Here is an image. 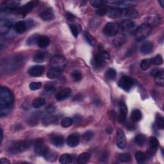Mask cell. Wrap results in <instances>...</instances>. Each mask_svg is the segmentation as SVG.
Listing matches in <instances>:
<instances>
[{
	"label": "cell",
	"instance_id": "obj_33",
	"mask_svg": "<svg viewBox=\"0 0 164 164\" xmlns=\"http://www.w3.org/2000/svg\"><path fill=\"white\" fill-rule=\"evenodd\" d=\"M146 141V136L142 134L137 135L135 138V143L136 144V145H138L139 146H143L144 145Z\"/></svg>",
	"mask_w": 164,
	"mask_h": 164
},
{
	"label": "cell",
	"instance_id": "obj_22",
	"mask_svg": "<svg viewBox=\"0 0 164 164\" xmlns=\"http://www.w3.org/2000/svg\"><path fill=\"white\" fill-rule=\"evenodd\" d=\"M123 15L127 16L129 18L135 19L139 16V13L138 11L133 9H122Z\"/></svg>",
	"mask_w": 164,
	"mask_h": 164
},
{
	"label": "cell",
	"instance_id": "obj_34",
	"mask_svg": "<svg viewBox=\"0 0 164 164\" xmlns=\"http://www.w3.org/2000/svg\"><path fill=\"white\" fill-rule=\"evenodd\" d=\"M135 159L139 163H144L146 160V155L142 151L136 152L135 155Z\"/></svg>",
	"mask_w": 164,
	"mask_h": 164
},
{
	"label": "cell",
	"instance_id": "obj_16",
	"mask_svg": "<svg viewBox=\"0 0 164 164\" xmlns=\"http://www.w3.org/2000/svg\"><path fill=\"white\" fill-rule=\"evenodd\" d=\"M49 57V54L46 52L39 51L37 52L35 55H34L33 60L35 62L37 63H42L45 62Z\"/></svg>",
	"mask_w": 164,
	"mask_h": 164
},
{
	"label": "cell",
	"instance_id": "obj_11",
	"mask_svg": "<svg viewBox=\"0 0 164 164\" xmlns=\"http://www.w3.org/2000/svg\"><path fill=\"white\" fill-rule=\"evenodd\" d=\"M12 26V23L8 19H2L0 22V32L2 35L8 33Z\"/></svg>",
	"mask_w": 164,
	"mask_h": 164
},
{
	"label": "cell",
	"instance_id": "obj_38",
	"mask_svg": "<svg viewBox=\"0 0 164 164\" xmlns=\"http://www.w3.org/2000/svg\"><path fill=\"white\" fill-rule=\"evenodd\" d=\"M151 65V59H144L141 62L140 68L143 71H146L149 69Z\"/></svg>",
	"mask_w": 164,
	"mask_h": 164
},
{
	"label": "cell",
	"instance_id": "obj_2",
	"mask_svg": "<svg viewBox=\"0 0 164 164\" xmlns=\"http://www.w3.org/2000/svg\"><path fill=\"white\" fill-rule=\"evenodd\" d=\"M32 144V142L31 140H23L18 141L12 144L9 147L10 152L15 154L18 153L23 152L28 149Z\"/></svg>",
	"mask_w": 164,
	"mask_h": 164
},
{
	"label": "cell",
	"instance_id": "obj_52",
	"mask_svg": "<svg viewBox=\"0 0 164 164\" xmlns=\"http://www.w3.org/2000/svg\"><path fill=\"white\" fill-rule=\"evenodd\" d=\"M39 37H37V35H33L32 37H31L30 38L28 39V41H27V44L28 45H33V44H35L36 42H37Z\"/></svg>",
	"mask_w": 164,
	"mask_h": 164
},
{
	"label": "cell",
	"instance_id": "obj_12",
	"mask_svg": "<svg viewBox=\"0 0 164 164\" xmlns=\"http://www.w3.org/2000/svg\"><path fill=\"white\" fill-rule=\"evenodd\" d=\"M80 143V137L77 134H71L67 139V145L71 147H76Z\"/></svg>",
	"mask_w": 164,
	"mask_h": 164
},
{
	"label": "cell",
	"instance_id": "obj_8",
	"mask_svg": "<svg viewBox=\"0 0 164 164\" xmlns=\"http://www.w3.org/2000/svg\"><path fill=\"white\" fill-rule=\"evenodd\" d=\"M49 149L47 148L43 142L42 140L39 139L35 143V152L39 156H44L46 155Z\"/></svg>",
	"mask_w": 164,
	"mask_h": 164
},
{
	"label": "cell",
	"instance_id": "obj_31",
	"mask_svg": "<svg viewBox=\"0 0 164 164\" xmlns=\"http://www.w3.org/2000/svg\"><path fill=\"white\" fill-rule=\"evenodd\" d=\"M142 112H140V110H138V109H136V110H134L131 115V118L132 120L135 122H139V121H140V119H142Z\"/></svg>",
	"mask_w": 164,
	"mask_h": 164
},
{
	"label": "cell",
	"instance_id": "obj_9",
	"mask_svg": "<svg viewBox=\"0 0 164 164\" xmlns=\"http://www.w3.org/2000/svg\"><path fill=\"white\" fill-rule=\"evenodd\" d=\"M117 146L121 149H125L126 146V137L125 134L121 129H119L117 132V140H116Z\"/></svg>",
	"mask_w": 164,
	"mask_h": 164
},
{
	"label": "cell",
	"instance_id": "obj_26",
	"mask_svg": "<svg viewBox=\"0 0 164 164\" xmlns=\"http://www.w3.org/2000/svg\"><path fill=\"white\" fill-rule=\"evenodd\" d=\"M149 146H150V152L151 153V154H153L157 149H158L159 147V142L156 138L155 137H151L150 139V142H149Z\"/></svg>",
	"mask_w": 164,
	"mask_h": 164
},
{
	"label": "cell",
	"instance_id": "obj_23",
	"mask_svg": "<svg viewBox=\"0 0 164 164\" xmlns=\"http://www.w3.org/2000/svg\"><path fill=\"white\" fill-rule=\"evenodd\" d=\"M50 43V39L46 36H40L37 40V45L41 48H45L49 46Z\"/></svg>",
	"mask_w": 164,
	"mask_h": 164
},
{
	"label": "cell",
	"instance_id": "obj_19",
	"mask_svg": "<svg viewBox=\"0 0 164 164\" xmlns=\"http://www.w3.org/2000/svg\"><path fill=\"white\" fill-rule=\"evenodd\" d=\"M40 17L42 18L45 21H48L53 19L54 13L51 9L48 8L43 10L40 13Z\"/></svg>",
	"mask_w": 164,
	"mask_h": 164
},
{
	"label": "cell",
	"instance_id": "obj_54",
	"mask_svg": "<svg viewBox=\"0 0 164 164\" xmlns=\"http://www.w3.org/2000/svg\"><path fill=\"white\" fill-rule=\"evenodd\" d=\"M55 110V108L53 105H49L46 108V110L48 113H52Z\"/></svg>",
	"mask_w": 164,
	"mask_h": 164
},
{
	"label": "cell",
	"instance_id": "obj_14",
	"mask_svg": "<svg viewBox=\"0 0 164 164\" xmlns=\"http://www.w3.org/2000/svg\"><path fill=\"white\" fill-rule=\"evenodd\" d=\"M63 71H64L63 70L58 69V68L51 67L48 70V71H47V76L50 79L54 80L60 77L62 74Z\"/></svg>",
	"mask_w": 164,
	"mask_h": 164
},
{
	"label": "cell",
	"instance_id": "obj_15",
	"mask_svg": "<svg viewBox=\"0 0 164 164\" xmlns=\"http://www.w3.org/2000/svg\"><path fill=\"white\" fill-rule=\"evenodd\" d=\"M106 15L112 19H115L123 15V10L119 8H110L108 10Z\"/></svg>",
	"mask_w": 164,
	"mask_h": 164
},
{
	"label": "cell",
	"instance_id": "obj_10",
	"mask_svg": "<svg viewBox=\"0 0 164 164\" xmlns=\"http://www.w3.org/2000/svg\"><path fill=\"white\" fill-rule=\"evenodd\" d=\"M28 72L31 76L39 77L43 74L44 72V66L40 65H34L30 68Z\"/></svg>",
	"mask_w": 164,
	"mask_h": 164
},
{
	"label": "cell",
	"instance_id": "obj_7",
	"mask_svg": "<svg viewBox=\"0 0 164 164\" xmlns=\"http://www.w3.org/2000/svg\"><path fill=\"white\" fill-rule=\"evenodd\" d=\"M119 29L124 33H130L134 29L135 24V23L131 20H124L119 25Z\"/></svg>",
	"mask_w": 164,
	"mask_h": 164
},
{
	"label": "cell",
	"instance_id": "obj_20",
	"mask_svg": "<svg viewBox=\"0 0 164 164\" xmlns=\"http://www.w3.org/2000/svg\"><path fill=\"white\" fill-rule=\"evenodd\" d=\"M119 112L121 117V119L122 120L123 122H125L128 114V108L125 101H121L119 102Z\"/></svg>",
	"mask_w": 164,
	"mask_h": 164
},
{
	"label": "cell",
	"instance_id": "obj_49",
	"mask_svg": "<svg viewBox=\"0 0 164 164\" xmlns=\"http://www.w3.org/2000/svg\"><path fill=\"white\" fill-rule=\"evenodd\" d=\"M55 154H54V153H53L52 151H50V150H48V151L47 152V153L46 154V155L44 156V158L47 160H49V161H53L54 160H55L54 158H55Z\"/></svg>",
	"mask_w": 164,
	"mask_h": 164
},
{
	"label": "cell",
	"instance_id": "obj_25",
	"mask_svg": "<svg viewBox=\"0 0 164 164\" xmlns=\"http://www.w3.org/2000/svg\"><path fill=\"white\" fill-rule=\"evenodd\" d=\"M58 118L57 116L55 115H50V116H46V117H44L42 119L43 124L44 126H48L51 124H53V123L55 122L58 121Z\"/></svg>",
	"mask_w": 164,
	"mask_h": 164
},
{
	"label": "cell",
	"instance_id": "obj_41",
	"mask_svg": "<svg viewBox=\"0 0 164 164\" xmlns=\"http://www.w3.org/2000/svg\"><path fill=\"white\" fill-rule=\"evenodd\" d=\"M116 75H117V73H116L115 70L114 69H109L106 73L105 76L107 79L108 80H114L116 77Z\"/></svg>",
	"mask_w": 164,
	"mask_h": 164
},
{
	"label": "cell",
	"instance_id": "obj_3",
	"mask_svg": "<svg viewBox=\"0 0 164 164\" xmlns=\"http://www.w3.org/2000/svg\"><path fill=\"white\" fill-rule=\"evenodd\" d=\"M152 31V27L147 23H144L141 24L139 28L135 30V37L137 41L142 40L146 39L150 35Z\"/></svg>",
	"mask_w": 164,
	"mask_h": 164
},
{
	"label": "cell",
	"instance_id": "obj_55",
	"mask_svg": "<svg viewBox=\"0 0 164 164\" xmlns=\"http://www.w3.org/2000/svg\"><path fill=\"white\" fill-rule=\"evenodd\" d=\"M0 163L2 164H6V163H10V161L8 160V159L6 158H2L1 160H0Z\"/></svg>",
	"mask_w": 164,
	"mask_h": 164
},
{
	"label": "cell",
	"instance_id": "obj_30",
	"mask_svg": "<svg viewBox=\"0 0 164 164\" xmlns=\"http://www.w3.org/2000/svg\"><path fill=\"white\" fill-rule=\"evenodd\" d=\"M46 105V101L43 98H37L32 102V106L35 108H39Z\"/></svg>",
	"mask_w": 164,
	"mask_h": 164
},
{
	"label": "cell",
	"instance_id": "obj_32",
	"mask_svg": "<svg viewBox=\"0 0 164 164\" xmlns=\"http://www.w3.org/2000/svg\"><path fill=\"white\" fill-rule=\"evenodd\" d=\"M84 37L87 41V43L89 44L92 46H94L96 44V40L95 39V38L91 35V34L88 32H85L84 33Z\"/></svg>",
	"mask_w": 164,
	"mask_h": 164
},
{
	"label": "cell",
	"instance_id": "obj_42",
	"mask_svg": "<svg viewBox=\"0 0 164 164\" xmlns=\"http://www.w3.org/2000/svg\"><path fill=\"white\" fill-rule=\"evenodd\" d=\"M90 3L92 6L97 9L103 7L104 5V2L102 0H91Z\"/></svg>",
	"mask_w": 164,
	"mask_h": 164
},
{
	"label": "cell",
	"instance_id": "obj_43",
	"mask_svg": "<svg viewBox=\"0 0 164 164\" xmlns=\"http://www.w3.org/2000/svg\"><path fill=\"white\" fill-rule=\"evenodd\" d=\"M151 64L156 65H160L163 64V58L161 55H157L155 58L151 59Z\"/></svg>",
	"mask_w": 164,
	"mask_h": 164
},
{
	"label": "cell",
	"instance_id": "obj_48",
	"mask_svg": "<svg viewBox=\"0 0 164 164\" xmlns=\"http://www.w3.org/2000/svg\"><path fill=\"white\" fill-rule=\"evenodd\" d=\"M44 91H45L46 94H51L54 91H55V88H54V87L53 85H50V84H48V85H47L45 86Z\"/></svg>",
	"mask_w": 164,
	"mask_h": 164
},
{
	"label": "cell",
	"instance_id": "obj_50",
	"mask_svg": "<svg viewBox=\"0 0 164 164\" xmlns=\"http://www.w3.org/2000/svg\"><path fill=\"white\" fill-rule=\"evenodd\" d=\"M92 136H93V132L91 131H87L83 135L84 139L86 141L90 140L92 138Z\"/></svg>",
	"mask_w": 164,
	"mask_h": 164
},
{
	"label": "cell",
	"instance_id": "obj_40",
	"mask_svg": "<svg viewBox=\"0 0 164 164\" xmlns=\"http://www.w3.org/2000/svg\"><path fill=\"white\" fill-rule=\"evenodd\" d=\"M132 157L129 153H122L119 156V160L121 162H128L131 160Z\"/></svg>",
	"mask_w": 164,
	"mask_h": 164
},
{
	"label": "cell",
	"instance_id": "obj_1",
	"mask_svg": "<svg viewBox=\"0 0 164 164\" xmlns=\"http://www.w3.org/2000/svg\"><path fill=\"white\" fill-rule=\"evenodd\" d=\"M13 95L7 87H2L0 89V113L1 116H5L12 111L13 103Z\"/></svg>",
	"mask_w": 164,
	"mask_h": 164
},
{
	"label": "cell",
	"instance_id": "obj_21",
	"mask_svg": "<svg viewBox=\"0 0 164 164\" xmlns=\"http://www.w3.org/2000/svg\"><path fill=\"white\" fill-rule=\"evenodd\" d=\"M27 24L24 21H19L14 25V30L16 33L21 34L25 32L27 30Z\"/></svg>",
	"mask_w": 164,
	"mask_h": 164
},
{
	"label": "cell",
	"instance_id": "obj_39",
	"mask_svg": "<svg viewBox=\"0 0 164 164\" xmlns=\"http://www.w3.org/2000/svg\"><path fill=\"white\" fill-rule=\"evenodd\" d=\"M156 123L158 128L162 129L164 128V120L162 116L160 114H157L156 117Z\"/></svg>",
	"mask_w": 164,
	"mask_h": 164
},
{
	"label": "cell",
	"instance_id": "obj_17",
	"mask_svg": "<svg viewBox=\"0 0 164 164\" xmlns=\"http://www.w3.org/2000/svg\"><path fill=\"white\" fill-rule=\"evenodd\" d=\"M34 6H35L34 2H29L28 3H27L24 6H22V7H20L19 9V10L18 13H20V15L23 16L24 17L26 14H28L29 12H30L33 10Z\"/></svg>",
	"mask_w": 164,
	"mask_h": 164
},
{
	"label": "cell",
	"instance_id": "obj_27",
	"mask_svg": "<svg viewBox=\"0 0 164 164\" xmlns=\"http://www.w3.org/2000/svg\"><path fill=\"white\" fill-rule=\"evenodd\" d=\"M51 141L54 146H57V147H60L64 145L65 140H64V138L63 136L56 135L53 136V137L51 139Z\"/></svg>",
	"mask_w": 164,
	"mask_h": 164
},
{
	"label": "cell",
	"instance_id": "obj_44",
	"mask_svg": "<svg viewBox=\"0 0 164 164\" xmlns=\"http://www.w3.org/2000/svg\"><path fill=\"white\" fill-rule=\"evenodd\" d=\"M160 22V19L157 17H149L148 21L146 23L148 24L149 25L151 26L152 27V26H156L158 24V23Z\"/></svg>",
	"mask_w": 164,
	"mask_h": 164
},
{
	"label": "cell",
	"instance_id": "obj_53",
	"mask_svg": "<svg viewBox=\"0 0 164 164\" xmlns=\"http://www.w3.org/2000/svg\"><path fill=\"white\" fill-rule=\"evenodd\" d=\"M107 158H108V157H107V153H104L103 152L102 153H101L99 158H100V160L101 162H106L107 160Z\"/></svg>",
	"mask_w": 164,
	"mask_h": 164
},
{
	"label": "cell",
	"instance_id": "obj_6",
	"mask_svg": "<svg viewBox=\"0 0 164 164\" xmlns=\"http://www.w3.org/2000/svg\"><path fill=\"white\" fill-rule=\"evenodd\" d=\"M134 80L129 76H122L119 81V85L122 88L126 91H128L131 89L134 85Z\"/></svg>",
	"mask_w": 164,
	"mask_h": 164
},
{
	"label": "cell",
	"instance_id": "obj_46",
	"mask_svg": "<svg viewBox=\"0 0 164 164\" xmlns=\"http://www.w3.org/2000/svg\"><path fill=\"white\" fill-rule=\"evenodd\" d=\"M72 77L74 81H79L82 78V74L78 71H74L72 73Z\"/></svg>",
	"mask_w": 164,
	"mask_h": 164
},
{
	"label": "cell",
	"instance_id": "obj_47",
	"mask_svg": "<svg viewBox=\"0 0 164 164\" xmlns=\"http://www.w3.org/2000/svg\"><path fill=\"white\" fill-rule=\"evenodd\" d=\"M70 29L74 37L76 38L78 36V33H79V30L78 28V26L76 24H71Z\"/></svg>",
	"mask_w": 164,
	"mask_h": 164
},
{
	"label": "cell",
	"instance_id": "obj_51",
	"mask_svg": "<svg viewBox=\"0 0 164 164\" xmlns=\"http://www.w3.org/2000/svg\"><path fill=\"white\" fill-rule=\"evenodd\" d=\"M107 12H108V10L105 7H102V8H100V9H98L96 11V13L99 16H103L105 15H106L107 13Z\"/></svg>",
	"mask_w": 164,
	"mask_h": 164
},
{
	"label": "cell",
	"instance_id": "obj_13",
	"mask_svg": "<svg viewBox=\"0 0 164 164\" xmlns=\"http://www.w3.org/2000/svg\"><path fill=\"white\" fill-rule=\"evenodd\" d=\"M71 93V90L70 89V88H64V89L60 91L57 94L55 98L58 101H64L70 96Z\"/></svg>",
	"mask_w": 164,
	"mask_h": 164
},
{
	"label": "cell",
	"instance_id": "obj_35",
	"mask_svg": "<svg viewBox=\"0 0 164 164\" xmlns=\"http://www.w3.org/2000/svg\"><path fill=\"white\" fill-rule=\"evenodd\" d=\"M112 3L113 5H117L121 7H130V6L133 5V2H126V1H116V2H112Z\"/></svg>",
	"mask_w": 164,
	"mask_h": 164
},
{
	"label": "cell",
	"instance_id": "obj_37",
	"mask_svg": "<svg viewBox=\"0 0 164 164\" xmlns=\"http://www.w3.org/2000/svg\"><path fill=\"white\" fill-rule=\"evenodd\" d=\"M73 124V119L70 117H64L61 121V126L64 128H68Z\"/></svg>",
	"mask_w": 164,
	"mask_h": 164
},
{
	"label": "cell",
	"instance_id": "obj_4",
	"mask_svg": "<svg viewBox=\"0 0 164 164\" xmlns=\"http://www.w3.org/2000/svg\"><path fill=\"white\" fill-rule=\"evenodd\" d=\"M50 65L51 67L58 68L64 71L67 65V60L62 55H55L51 59Z\"/></svg>",
	"mask_w": 164,
	"mask_h": 164
},
{
	"label": "cell",
	"instance_id": "obj_28",
	"mask_svg": "<svg viewBox=\"0 0 164 164\" xmlns=\"http://www.w3.org/2000/svg\"><path fill=\"white\" fill-rule=\"evenodd\" d=\"M91 158V155L88 152H84L83 153L80 154L78 158H77V162L79 164H84L88 162V160Z\"/></svg>",
	"mask_w": 164,
	"mask_h": 164
},
{
	"label": "cell",
	"instance_id": "obj_45",
	"mask_svg": "<svg viewBox=\"0 0 164 164\" xmlns=\"http://www.w3.org/2000/svg\"><path fill=\"white\" fill-rule=\"evenodd\" d=\"M42 84L40 82H32V83L30 84L29 87L30 89L32 91H37L40 89L42 87Z\"/></svg>",
	"mask_w": 164,
	"mask_h": 164
},
{
	"label": "cell",
	"instance_id": "obj_24",
	"mask_svg": "<svg viewBox=\"0 0 164 164\" xmlns=\"http://www.w3.org/2000/svg\"><path fill=\"white\" fill-rule=\"evenodd\" d=\"M153 49V43L151 42H146L142 46L140 51L143 54H147L152 51Z\"/></svg>",
	"mask_w": 164,
	"mask_h": 164
},
{
	"label": "cell",
	"instance_id": "obj_5",
	"mask_svg": "<svg viewBox=\"0 0 164 164\" xmlns=\"http://www.w3.org/2000/svg\"><path fill=\"white\" fill-rule=\"evenodd\" d=\"M119 30V25L115 23H108L104 27L103 32L108 37H113L117 34Z\"/></svg>",
	"mask_w": 164,
	"mask_h": 164
},
{
	"label": "cell",
	"instance_id": "obj_29",
	"mask_svg": "<svg viewBox=\"0 0 164 164\" xmlns=\"http://www.w3.org/2000/svg\"><path fill=\"white\" fill-rule=\"evenodd\" d=\"M73 160V157L69 154H64L60 157L59 162L62 164L70 163Z\"/></svg>",
	"mask_w": 164,
	"mask_h": 164
},
{
	"label": "cell",
	"instance_id": "obj_18",
	"mask_svg": "<svg viewBox=\"0 0 164 164\" xmlns=\"http://www.w3.org/2000/svg\"><path fill=\"white\" fill-rule=\"evenodd\" d=\"M105 58L102 57L101 54L98 53L94 54V60H93V63L94 65L98 67H102L105 65Z\"/></svg>",
	"mask_w": 164,
	"mask_h": 164
},
{
	"label": "cell",
	"instance_id": "obj_36",
	"mask_svg": "<svg viewBox=\"0 0 164 164\" xmlns=\"http://www.w3.org/2000/svg\"><path fill=\"white\" fill-rule=\"evenodd\" d=\"M151 76L157 78H163V71L159 69H154L151 71Z\"/></svg>",
	"mask_w": 164,
	"mask_h": 164
},
{
	"label": "cell",
	"instance_id": "obj_56",
	"mask_svg": "<svg viewBox=\"0 0 164 164\" xmlns=\"http://www.w3.org/2000/svg\"><path fill=\"white\" fill-rule=\"evenodd\" d=\"M159 3L161 4V6L163 7V3H164L163 1H159Z\"/></svg>",
	"mask_w": 164,
	"mask_h": 164
}]
</instances>
